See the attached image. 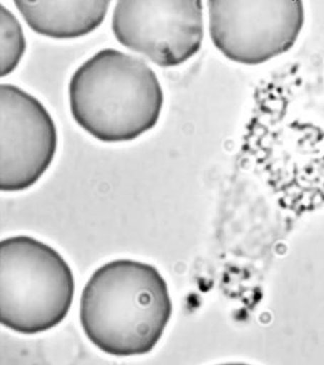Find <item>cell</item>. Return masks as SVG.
<instances>
[{
    "label": "cell",
    "instance_id": "cell-1",
    "mask_svg": "<svg viewBox=\"0 0 324 365\" xmlns=\"http://www.w3.org/2000/svg\"><path fill=\"white\" fill-rule=\"evenodd\" d=\"M172 314L169 287L150 264L116 260L95 270L80 299V324L95 347L114 356L147 354Z\"/></svg>",
    "mask_w": 324,
    "mask_h": 365
},
{
    "label": "cell",
    "instance_id": "cell-3",
    "mask_svg": "<svg viewBox=\"0 0 324 365\" xmlns=\"http://www.w3.org/2000/svg\"><path fill=\"white\" fill-rule=\"evenodd\" d=\"M74 292L73 273L56 250L26 235L2 240V325L23 335L51 330L70 311Z\"/></svg>",
    "mask_w": 324,
    "mask_h": 365
},
{
    "label": "cell",
    "instance_id": "cell-2",
    "mask_svg": "<svg viewBox=\"0 0 324 365\" xmlns=\"http://www.w3.org/2000/svg\"><path fill=\"white\" fill-rule=\"evenodd\" d=\"M69 106L74 121L105 143H128L155 128L163 91L142 59L103 49L72 74Z\"/></svg>",
    "mask_w": 324,
    "mask_h": 365
},
{
    "label": "cell",
    "instance_id": "cell-7",
    "mask_svg": "<svg viewBox=\"0 0 324 365\" xmlns=\"http://www.w3.org/2000/svg\"><path fill=\"white\" fill-rule=\"evenodd\" d=\"M31 30L57 40L78 39L102 25L110 1H14Z\"/></svg>",
    "mask_w": 324,
    "mask_h": 365
},
{
    "label": "cell",
    "instance_id": "cell-6",
    "mask_svg": "<svg viewBox=\"0 0 324 365\" xmlns=\"http://www.w3.org/2000/svg\"><path fill=\"white\" fill-rule=\"evenodd\" d=\"M58 134L37 98L14 85L0 86V190L33 186L56 155Z\"/></svg>",
    "mask_w": 324,
    "mask_h": 365
},
{
    "label": "cell",
    "instance_id": "cell-8",
    "mask_svg": "<svg viewBox=\"0 0 324 365\" xmlns=\"http://www.w3.org/2000/svg\"><path fill=\"white\" fill-rule=\"evenodd\" d=\"M26 41L23 28L16 16L1 4L0 11V61L1 78L13 73L23 59Z\"/></svg>",
    "mask_w": 324,
    "mask_h": 365
},
{
    "label": "cell",
    "instance_id": "cell-5",
    "mask_svg": "<svg viewBox=\"0 0 324 365\" xmlns=\"http://www.w3.org/2000/svg\"><path fill=\"white\" fill-rule=\"evenodd\" d=\"M112 31L120 44L160 67H174L200 51L203 6L199 0L117 1Z\"/></svg>",
    "mask_w": 324,
    "mask_h": 365
},
{
    "label": "cell",
    "instance_id": "cell-4",
    "mask_svg": "<svg viewBox=\"0 0 324 365\" xmlns=\"http://www.w3.org/2000/svg\"><path fill=\"white\" fill-rule=\"evenodd\" d=\"M209 32L215 47L237 63L256 66L294 44L303 26L300 1H208Z\"/></svg>",
    "mask_w": 324,
    "mask_h": 365
}]
</instances>
